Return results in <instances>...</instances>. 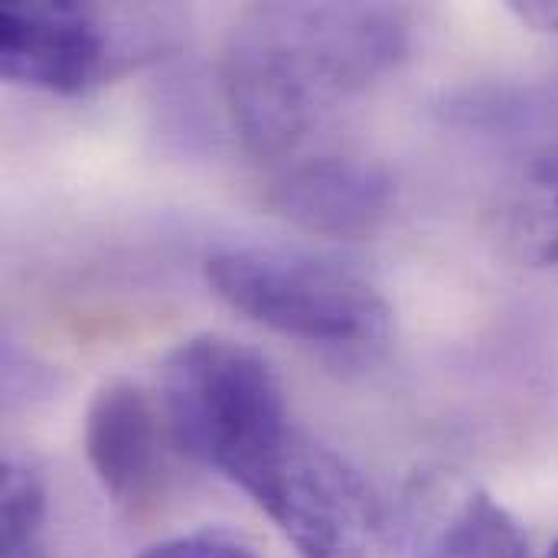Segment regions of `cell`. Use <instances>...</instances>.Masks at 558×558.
<instances>
[{
	"mask_svg": "<svg viewBox=\"0 0 558 558\" xmlns=\"http://www.w3.org/2000/svg\"><path fill=\"white\" fill-rule=\"evenodd\" d=\"M409 49V13L386 3H268L248 10L222 52L235 134L255 157L291 150L340 101Z\"/></svg>",
	"mask_w": 558,
	"mask_h": 558,
	"instance_id": "1",
	"label": "cell"
},
{
	"mask_svg": "<svg viewBox=\"0 0 558 558\" xmlns=\"http://www.w3.org/2000/svg\"><path fill=\"white\" fill-rule=\"evenodd\" d=\"M160 415L190 458L229 481L294 425L271 363L258 350L216 333L190 337L167 353Z\"/></svg>",
	"mask_w": 558,
	"mask_h": 558,
	"instance_id": "2",
	"label": "cell"
},
{
	"mask_svg": "<svg viewBox=\"0 0 558 558\" xmlns=\"http://www.w3.org/2000/svg\"><path fill=\"white\" fill-rule=\"evenodd\" d=\"M209 288L248 320L337 353L379 350L392 333L386 298L353 268L284 248H232L206 262Z\"/></svg>",
	"mask_w": 558,
	"mask_h": 558,
	"instance_id": "3",
	"label": "cell"
},
{
	"mask_svg": "<svg viewBox=\"0 0 558 558\" xmlns=\"http://www.w3.org/2000/svg\"><path fill=\"white\" fill-rule=\"evenodd\" d=\"M301 558H383L389 513L333 448L291 425L235 481Z\"/></svg>",
	"mask_w": 558,
	"mask_h": 558,
	"instance_id": "4",
	"label": "cell"
},
{
	"mask_svg": "<svg viewBox=\"0 0 558 558\" xmlns=\"http://www.w3.org/2000/svg\"><path fill=\"white\" fill-rule=\"evenodd\" d=\"M150 23L144 13L95 3L16 0L0 13V69L36 92L85 95L157 52L163 29Z\"/></svg>",
	"mask_w": 558,
	"mask_h": 558,
	"instance_id": "5",
	"label": "cell"
},
{
	"mask_svg": "<svg viewBox=\"0 0 558 558\" xmlns=\"http://www.w3.org/2000/svg\"><path fill=\"white\" fill-rule=\"evenodd\" d=\"M412 558H530V539L507 507L451 471L412 481L402 500Z\"/></svg>",
	"mask_w": 558,
	"mask_h": 558,
	"instance_id": "6",
	"label": "cell"
},
{
	"mask_svg": "<svg viewBox=\"0 0 558 558\" xmlns=\"http://www.w3.org/2000/svg\"><path fill=\"white\" fill-rule=\"evenodd\" d=\"M392 177L360 157H314L281 173L268 190V206L304 232L330 239H363L389 216Z\"/></svg>",
	"mask_w": 558,
	"mask_h": 558,
	"instance_id": "7",
	"label": "cell"
},
{
	"mask_svg": "<svg viewBox=\"0 0 558 558\" xmlns=\"http://www.w3.org/2000/svg\"><path fill=\"white\" fill-rule=\"evenodd\" d=\"M85 454L111 504L141 510L163 484L160 415L131 379L105 383L85 412Z\"/></svg>",
	"mask_w": 558,
	"mask_h": 558,
	"instance_id": "8",
	"label": "cell"
},
{
	"mask_svg": "<svg viewBox=\"0 0 558 558\" xmlns=\"http://www.w3.org/2000/svg\"><path fill=\"white\" fill-rule=\"evenodd\" d=\"M500 235L533 268H558V141L530 157L500 206Z\"/></svg>",
	"mask_w": 558,
	"mask_h": 558,
	"instance_id": "9",
	"label": "cell"
},
{
	"mask_svg": "<svg viewBox=\"0 0 558 558\" xmlns=\"http://www.w3.org/2000/svg\"><path fill=\"white\" fill-rule=\"evenodd\" d=\"M137 558H262L255 546H248L242 536L229 530H193L173 539H163L150 549H144Z\"/></svg>",
	"mask_w": 558,
	"mask_h": 558,
	"instance_id": "10",
	"label": "cell"
},
{
	"mask_svg": "<svg viewBox=\"0 0 558 558\" xmlns=\"http://www.w3.org/2000/svg\"><path fill=\"white\" fill-rule=\"evenodd\" d=\"M507 10L523 23L533 26L536 33H556L558 36V0H513Z\"/></svg>",
	"mask_w": 558,
	"mask_h": 558,
	"instance_id": "11",
	"label": "cell"
},
{
	"mask_svg": "<svg viewBox=\"0 0 558 558\" xmlns=\"http://www.w3.org/2000/svg\"><path fill=\"white\" fill-rule=\"evenodd\" d=\"M549 558H558V543H556V549H553V553H549Z\"/></svg>",
	"mask_w": 558,
	"mask_h": 558,
	"instance_id": "12",
	"label": "cell"
}]
</instances>
